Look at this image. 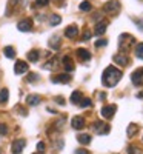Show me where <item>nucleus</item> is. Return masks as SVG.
<instances>
[{
  "instance_id": "nucleus-1",
  "label": "nucleus",
  "mask_w": 143,
  "mask_h": 154,
  "mask_svg": "<svg viewBox=\"0 0 143 154\" xmlns=\"http://www.w3.org/2000/svg\"><path fill=\"white\" fill-rule=\"evenodd\" d=\"M122 79V71L117 69L115 66H108L102 74V83L105 85L106 88H112L117 83L120 82Z\"/></svg>"
},
{
  "instance_id": "nucleus-2",
  "label": "nucleus",
  "mask_w": 143,
  "mask_h": 154,
  "mask_svg": "<svg viewBox=\"0 0 143 154\" xmlns=\"http://www.w3.org/2000/svg\"><path fill=\"white\" fill-rule=\"evenodd\" d=\"M134 43H135V38H134L131 34H122V35H120L119 46H120V49L123 51V54L126 53V51L131 49V46H134Z\"/></svg>"
},
{
  "instance_id": "nucleus-3",
  "label": "nucleus",
  "mask_w": 143,
  "mask_h": 154,
  "mask_svg": "<svg viewBox=\"0 0 143 154\" xmlns=\"http://www.w3.org/2000/svg\"><path fill=\"white\" fill-rule=\"evenodd\" d=\"M103 11L106 12V14H117V12L120 11V3L117 2V0H109L103 5Z\"/></svg>"
},
{
  "instance_id": "nucleus-4",
  "label": "nucleus",
  "mask_w": 143,
  "mask_h": 154,
  "mask_svg": "<svg viewBox=\"0 0 143 154\" xmlns=\"http://www.w3.org/2000/svg\"><path fill=\"white\" fill-rule=\"evenodd\" d=\"M93 130H94L97 134L103 136V134H108L111 128H109V125H108V123L102 122V120H97V122H94V125H93Z\"/></svg>"
},
{
  "instance_id": "nucleus-5",
  "label": "nucleus",
  "mask_w": 143,
  "mask_h": 154,
  "mask_svg": "<svg viewBox=\"0 0 143 154\" xmlns=\"http://www.w3.org/2000/svg\"><path fill=\"white\" fill-rule=\"evenodd\" d=\"M25 146H26V140L25 139H16L11 145V151H12V154H20Z\"/></svg>"
},
{
  "instance_id": "nucleus-6",
  "label": "nucleus",
  "mask_w": 143,
  "mask_h": 154,
  "mask_svg": "<svg viewBox=\"0 0 143 154\" xmlns=\"http://www.w3.org/2000/svg\"><path fill=\"white\" fill-rule=\"evenodd\" d=\"M117 111V106L115 105H106V106H103L100 109V114L103 116L105 119H112L114 117V114Z\"/></svg>"
},
{
  "instance_id": "nucleus-7",
  "label": "nucleus",
  "mask_w": 143,
  "mask_h": 154,
  "mask_svg": "<svg viewBox=\"0 0 143 154\" xmlns=\"http://www.w3.org/2000/svg\"><path fill=\"white\" fill-rule=\"evenodd\" d=\"M28 68H29V65H28L26 62H23V60H17V62H16V65H14V72H16L17 75H20V74L28 72Z\"/></svg>"
},
{
  "instance_id": "nucleus-8",
  "label": "nucleus",
  "mask_w": 143,
  "mask_h": 154,
  "mask_svg": "<svg viewBox=\"0 0 143 154\" xmlns=\"http://www.w3.org/2000/svg\"><path fill=\"white\" fill-rule=\"evenodd\" d=\"M17 28H19V31H22V32L31 31V28H32V20H31V19H23V20H20V22L17 23Z\"/></svg>"
},
{
  "instance_id": "nucleus-9",
  "label": "nucleus",
  "mask_w": 143,
  "mask_h": 154,
  "mask_svg": "<svg viewBox=\"0 0 143 154\" xmlns=\"http://www.w3.org/2000/svg\"><path fill=\"white\" fill-rule=\"evenodd\" d=\"M51 80H53L54 83H69L71 82V75L68 72L65 74H57L54 77H51Z\"/></svg>"
},
{
  "instance_id": "nucleus-10",
  "label": "nucleus",
  "mask_w": 143,
  "mask_h": 154,
  "mask_svg": "<svg viewBox=\"0 0 143 154\" xmlns=\"http://www.w3.org/2000/svg\"><path fill=\"white\" fill-rule=\"evenodd\" d=\"M114 62L117 63V65H122V66H126L128 63H129V57H128L126 54L120 53V54H115V56H114Z\"/></svg>"
},
{
  "instance_id": "nucleus-11",
  "label": "nucleus",
  "mask_w": 143,
  "mask_h": 154,
  "mask_svg": "<svg viewBox=\"0 0 143 154\" xmlns=\"http://www.w3.org/2000/svg\"><path fill=\"white\" fill-rule=\"evenodd\" d=\"M71 125H72L74 130H82V128H85V119L80 117V116H75L71 120Z\"/></svg>"
},
{
  "instance_id": "nucleus-12",
  "label": "nucleus",
  "mask_w": 143,
  "mask_h": 154,
  "mask_svg": "<svg viewBox=\"0 0 143 154\" xmlns=\"http://www.w3.org/2000/svg\"><path fill=\"white\" fill-rule=\"evenodd\" d=\"M65 35H66L68 38H75L77 35H79V28H77L75 25H69V26L65 29Z\"/></svg>"
},
{
  "instance_id": "nucleus-13",
  "label": "nucleus",
  "mask_w": 143,
  "mask_h": 154,
  "mask_svg": "<svg viewBox=\"0 0 143 154\" xmlns=\"http://www.w3.org/2000/svg\"><path fill=\"white\" fill-rule=\"evenodd\" d=\"M131 80H132V83H134L135 86H141V85H143V75H141V71H140V69L132 72Z\"/></svg>"
},
{
  "instance_id": "nucleus-14",
  "label": "nucleus",
  "mask_w": 143,
  "mask_h": 154,
  "mask_svg": "<svg viewBox=\"0 0 143 154\" xmlns=\"http://www.w3.org/2000/svg\"><path fill=\"white\" fill-rule=\"evenodd\" d=\"M57 65H59V57L56 56V57H53V59H49L45 65H43V68L48 69V71H54V69L57 68Z\"/></svg>"
},
{
  "instance_id": "nucleus-15",
  "label": "nucleus",
  "mask_w": 143,
  "mask_h": 154,
  "mask_svg": "<svg viewBox=\"0 0 143 154\" xmlns=\"http://www.w3.org/2000/svg\"><path fill=\"white\" fill-rule=\"evenodd\" d=\"M62 63H63L65 69H66V72H72V71H74V63H72V60H71L69 56H65V57L62 59Z\"/></svg>"
},
{
  "instance_id": "nucleus-16",
  "label": "nucleus",
  "mask_w": 143,
  "mask_h": 154,
  "mask_svg": "<svg viewBox=\"0 0 143 154\" xmlns=\"http://www.w3.org/2000/svg\"><path fill=\"white\" fill-rule=\"evenodd\" d=\"M77 57H79L82 62H86V60H89V59H91V53H89L88 49L79 48V49H77Z\"/></svg>"
},
{
  "instance_id": "nucleus-17",
  "label": "nucleus",
  "mask_w": 143,
  "mask_h": 154,
  "mask_svg": "<svg viewBox=\"0 0 143 154\" xmlns=\"http://www.w3.org/2000/svg\"><path fill=\"white\" fill-rule=\"evenodd\" d=\"M106 28H108V22L106 20L97 23V26H96V35H103V34L106 32Z\"/></svg>"
},
{
  "instance_id": "nucleus-18",
  "label": "nucleus",
  "mask_w": 143,
  "mask_h": 154,
  "mask_svg": "<svg viewBox=\"0 0 143 154\" xmlns=\"http://www.w3.org/2000/svg\"><path fill=\"white\" fill-rule=\"evenodd\" d=\"M26 102H28V105L35 106V105L40 103V96H37V94H29V96L26 97Z\"/></svg>"
},
{
  "instance_id": "nucleus-19",
  "label": "nucleus",
  "mask_w": 143,
  "mask_h": 154,
  "mask_svg": "<svg viewBox=\"0 0 143 154\" xmlns=\"http://www.w3.org/2000/svg\"><path fill=\"white\" fill-rule=\"evenodd\" d=\"M82 99H83V96H82L80 91H74V93L71 94V97H69V100L72 102L74 105H79L80 102H82Z\"/></svg>"
},
{
  "instance_id": "nucleus-20",
  "label": "nucleus",
  "mask_w": 143,
  "mask_h": 154,
  "mask_svg": "<svg viewBox=\"0 0 143 154\" xmlns=\"http://www.w3.org/2000/svg\"><path fill=\"white\" fill-rule=\"evenodd\" d=\"M77 140H79L82 145H89L91 143V136L89 134H79L77 136Z\"/></svg>"
},
{
  "instance_id": "nucleus-21",
  "label": "nucleus",
  "mask_w": 143,
  "mask_h": 154,
  "mask_svg": "<svg viewBox=\"0 0 143 154\" xmlns=\"http://www.w3.org/2000/svg\"><path fill=\"white\" fill-rule=\"evenodd\" d=\"M3 53H5V57H8V59H14L16 57V49L12 46H5Z\"/></svg>"
},
{
  "instance_id": "nucleus-22",
  "label": "nucleus",
  "mask_w": 143,
  "mask_h": 154,
  "mask_svg": "<svg viewBox=\"0 0 143 154\" xmlns=\"http://www.w3.org/2000/svg\"><path fill=\"white\" fill-rule=\"evenodd\" d=\"M28 60H29V62H37V60H38V51L31 49L29 53H28Z\"/></svg>"
},
{
  "instance_id": "nucleus-23",
  "label": "nucleus",
  "mask_w": 143,
  "mask_h": 154,
  "mask_svg": "<svg viewBox=\"0 0 143 154\" xmlns=\"http://www.w3.org/2000/svg\"><path fill=\"white\" fill-rule=\"evenodd\" d=\"M8 97H9L8 89H6V88H3L2 91H0V103H5V102H8Z\"/></svg>"
},
{
  "instance_id": "nucleus-24",
  "label": "nucleus",
  "mask_w": 143,
  "mask_h": 154,
  "mask_svg": "<svg viewBox=\"0 0 143 154\" xmlns=\"http://www.w3.org/2000/svg\"><path fill=\"white\" fill-rule=\"evenodd\" d=\"M135 133H137V125H135V123H131V125L128 126V131H126V134H128V137H132Z\"/></svg>"
},
{
  "instance_id": "nucleus-25",
  "label": "nucleus",
  "mask_w": 143,
  "mask_h": 154,
  "mask_svg": "<svg viewBox=\"0 0 143 154\" xmlns=\"http://www.w3.org/2000/svg\"><path fill=\"white\" fill-rule=\"evenodd\" d=\"M60 22H62V17H60V16H57V14H53V16H51V19H49V25H53V26L59 25Z\"/></svg>"
},
{
  "instance_id": "nucleus-26",
  "label": "nucleus",
  "mask_w": 143,
  "mask_h": 154,
  "mask_svg": "<svg viewBox=\"0 0 143 154\" xmlns=\"http://www.w3.org/2000/svg\"><path fill=\"white\" fill-rule=\"evenodd\" d=\"M49 46L51 48H54V49H59L60 48V42H59V37H53V38H51V40H49Z\"/></svg>"
},
{
  "instance_id": "nucleus-27",
  "label": "nucleus",
  "mask_w": 143,
  "mask_h": 154,
  "mask_svg": "<svg viewBox=\"0 0 143 154\" xmlns=\"http://www.w3.org/2000/svg\"><path fill=\"white\" fill-rule=\"evenodd\" d=\"M79 8H80V11H86V12H88V11L93 9V5H91V3L88 2V0H85V2H82V3H80V6H79Z\"/></svg>"
},
{
  "instance_id": "nucleus-28",
  "label": "nucleus",
  "mask_w": 143,
  "mask_h": 154,
  "mask_svg": "<svg viewBox=\"0 0 143 154\" xmlns=\"http://www.w3.org/2000/svg\"><path fill=\"white\" fill-rule=\"evenodd\" d=\"M135 56L143 60V43H138V45L135 46Z\"/></svg>"
},
{
  "instance_id": "nucleus-29",
  "label": "nucleus",
  "mask_w": 143,
  "mask_h": 154,
  "mask_svg": "<svg viewBox=\"0 0 143 154\" xmlns=\"http://www.w3.org/2000/svg\"><path fill=\"white\" fill-rule=\"evenodd\" d=\"M82 108H89L91 105H93V102H91V99H88V97H85V99H82V102L79 103Z\"/></svg>"
},
{
  "instance_id": "nucleus-30",
  "label": "nucleus",
  "mask_w": 143,
  "mask_h": 154,
  "mask_svg": "<svg viewBox=\"0 0 143 154\" xmlns=\"http://www.w3.org/2000/svg\"><path fill=\"white\" fill-rule=\"evenodd\" d=\"M37 80H38V74H35V72L28 74V82H37Z\"/></svg>"
},
{
  "instance_id": "nucleus-31",
  "label": "nucleus",
  "mask_w": 143,
  "mask_h": 154,
  "mask_svg": "<svg viewBox=\"0 0 143 154\" xmlns=\"http://www.w3.org/2000/svg\"><path fill=\"white\" fill-rule=\"evenodd\" d=\"M8 134V126L5 123H0V136H6Z\"/></svg>"
},
{
  "instance_id": "nucleus-32",
  "label": "nucleus",
  "mask_w": 143,
  "mask_h": 154,
  "mask_svg": "<svg viewBox=\"0 0 143 154\" xmlns=\"http://www.w3.org/2000/svg\"><path fill=\"white\" fill-rule=\"evenodd\" d=\"M128 152H129V154H141V152H140V149H138L137 146H132V145L128 148Z\"/></svg>"
},
{
  "instance_id": "nucleus-33",
  "label": "nucleus",
  "mask_w": 143,
  "mask_h": 154,
  "mask_svg": "<svg viewBox=\"0 0 143 154\" xmlns=\"http://www.w3.org/2000/svg\"><path fill=\"white\" fill-rule=\"evenodd\" d=\"M108 45V40H105V38H100V40L96 42V48H100V46H106Z\"/></svg>"
},
{
  "instance_id": "nucleus-34",
  "label": "nucleus",
  "mask_w": 143,
  "mask_h": 154,
  "mask_svg": "<svg viewBox=\"0 0 143 154\" xmlns=\"http://www.w3.org/2000/svg\"><path fill=\"white\" fill-rule=\"evenodd\" d=\"M35 6H46L49 3V0H35Z\"/></svg>"
},
{
  "instance_id": "nucleus-35",
  "label": "nucleus",
  "mask_w": 143,
  "mask_h": 154,
  "mask_svg": "<svg viewBox=\"0 0 143 154\" xmlns=\"http://www.w3.org/2000/svg\"><path fill=\"white\" fill-rule=\"evenodd\" d=\"M91 38V31H85L83 32V40H89Z\"/></svg>"
},
{
  "instance_id": "nucleus-36",
  "label": "nucleus",
  "mask_w": 143,
  "mask_h": 154,
  "mask_svg": "<svg viewBox=\"0 0 143 154\" xmlns=\"http://www.w3.org/2000/svg\"><path fill=\"white\" fill-rule=\"evenodd\" d=\"M75 154H89V151H86V149H75Z\"/></svg>"
},
{
  "instance_id": "nucleus-37",
  "label": "nucleus",
  "mask_w": 143,
  "mask_h": 154,
  "mask_svg": "<svg viewBox=\"0 0 143 154\" xmlns=\"http://www.w3.org/2000/svg\"><path fill=\"white\" fill-rule=\"evenodd\" d=\"M56 100H57V103H60V105H65V100H63V97H56Z\"/></svg>"
},
{
  "instance_id": "nucleus-38",
  "label": "nucleus",
  "mask_w": 143,
  "mask_h": 154,
  "mask_svg": "<svg viewBox=\"0 0 143 154\" xmlns=\"http://www.w3.org/2000/svg\"><path fill=\"white\" fill-rule=\"evenodd\" d=\"M37 148H38V149H40V151H42V149L45 148V143H43V142H40V143H38V145H37Z\"/></svg>"
},
{
  "instance_id": "nucleus-39",
  "label": "nucleus",
  "mask_w": 143,
  "mask_h": 154,
  "mask_svg": "<svg viewBox=\"0 0 143 154\" xmlns=\"http://www.w3.org/2000/svg\"><path fill=\"white\" fill-rule=\"evenodd\" d=\"M135 22H137V25L140 26V29H143V22L141 20H135Z\"/></svg>"
},
{
  "instance_id": "nucleus-40",
  "label": "nucleus",
  "mask_w": 143,
  "mask_h": 154,
  "mask_svg": "<svg viewBox=\"0 0 143 154\" xmlns=\"http://www.w3.org/2000/svg\"><path fill=\"white\" fill-rule=\"evenodd\" d=\"M137 97H138V99H143V91H141V93H138V94H137Z\"/></svg>"
},
{
  "instance_id": "nucleus-41",
  "label": "nucleus",
  "mask_w": 143,
  "mask_h": 154,
  "mask_svg": "<svg viewBox=\"0 0 143 154\" xmlns=\"http://www.w3.org/2000/svg\"><path fill=\"white\" fill-rule=\"evenodd\" d=\"M140 71H141V75H143V69H140Z\"/></svg>"
},
{
  "instance_id": "nucleus-42",
  "label": "nucleus",
  "mask_w": 143,
  "mask_h": 154,
  "mask_svg": "<svg viewBox=\"0 0 143 154\" xmlns=\"http://www.w3.org/2000/svg\"><path fill=\"white\" fill-rule=\"evenodd\" d=\"M35 154H40V152H35Z\"/></svg>"
}]
</instances>
